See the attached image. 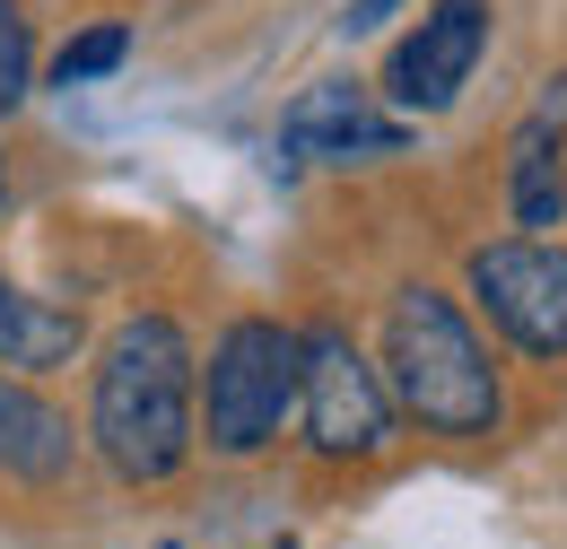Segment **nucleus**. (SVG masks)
I'll list each match as a JSON object with an SVG mask.
<instances>
[{"instance_id": "nucleus-1", "label": "nucleus", "mask_w": 567, "mask_h": 549, "mask_svg": "<svg viewBox=\"0 0 567 549\" xmlns=\"http://www.w3.org/2000/svg\"><path fill=\"white\" fill-rule=\"evenodd\" d=\"M87 445L123 488H157L202 454V358L175 314H132L96 349Z\"/></svg>"}, {"instance_id": "nucleus-2", "label": "nucleus", "mask_w": 567, "mask_h": 549, "mask_svg": "<svg viewBox=\"0 0 567 549\" xmlns=\"http://www.w3.org/2000/svg\"><path fill=\"white\" fill-rule=\"evenodd\" d=\"M384 384H393V411L420 418L445 445H481L506 418V384H497L472 314L420 279L393 288V305H384Z\"/></svg>"}, {"instance_id": "nucleus-3", "label": "nucleus", "mask_w": 567, "mask_h": 549, "mask_svg": "<svg viewBox=\"0 0 567 549\" xmlns=\"http://www.w3.org/2000/svg\"><path fill=\"white\" fill-rule=\"evenodd\" d=\"M297 366H306V332L280 314H236L210 341L202 366V445L210 463H262L297 418Z\"/></svg>"}, {"instance_id": "nucleus-4", "label": "nucleus", "mask_w": 567, "mask_h": 549, "mask_svg": "<svg viewBox=\"0 0 567 549\" xmlns=\"http://www.w3.org/2000/svg\"><path fill=\"white\" fill-rule=\"evenodd\" d=\"M297 418L323 463H375L393 445V384L367 366V349L341 323H306V366H297Z\"/></svg>"}, {"instance_id": "nucleus-5", "label": "nucleus", "mask_w": 567, "mask_h": 549, "mask_svg": "<svg viewBox=\"0 0 567 549\" xmlns=\"http://www.w3.org/2000/svg\"><path fill=\"white\" fill-rule=\"evenodd\" d=\"M463 288L497 323V341H515L542 366L567 358V245H550V236H497V245H481L463 262Z\"/></svg>"}, {"instance_id": "nucleus-6", "label": "nucleus", "mask_w": 567, "mask_h": 549, "mask_svg": "<svg viewBox=\"0 0 567 549\" xmlns=\"http://www.w3.org/2000/svg\"><path fill=\"white\" fill-rule=\"evenodd\" d=\"M489 27H497L489 0H436L420 27L393 44V62H384L393 114H445V105L472 87L481 53H489Z\"/></svg>"}, {"instance_id": "nucleus-7", "label": "nucleus", "mask_w": 567, "mask_h": 549, "mask_svg": "<svg viewBox=\"0 0 567 549\" xmlns=\"http://www.w3.org/2000/svg\"><path fill=\"white\" fill-rule=\"evenodd\" d=\"M280 148L315 157V166H367V157H402L411 148V114H384L358 79H315L306 96H288Z\"/></svg>"}, {"instance_id": "nucleus-8", "label": "nucleus", "mask_w": 567, "mask_h": 549, "mask_svg": "<svg viewBox=\"0 0 567 549\" xmlns=\"http://www.w3.org/2000/svg\"><path fill=\"white\" fill-rule=\"evenodd\" d=\"M79 463V427L18 366H0V480L18 488H62Z\"/></svg>"}, {"instance_id": "nucleus-9", "label": "nucleus", "mask_w": 567, "mask_h": 549, "mask_svg": "<svg viewBox=\"0 0 567 549\" xmlns=\"http://www.w3.org/2000/svg\"><path fill=\"white\" fill-rule=\"evenodd\" d=\"M79 349H87L79 305H62V297H27L18 279L0 271V366H18V375H53V366H71Z\"/></svg>"}, {"instance_id": "nucleus-10", "label": "nucleus", "mask_w": 567, "mask_h": 549, "mask_svg": "<svg viewBox=\"0 0 567 549\" xmlns=\"http://www.w3.org/2000/svg\"><path fill=\"white\" fill-rule=\"evenodd\" d=\"M506 209L515 227H567V132L559 114H533L515 132V157H506Z\"/></svg>"}, {"instance_id": "nucleus-11", "label": "nucleus", "mask_w": 567, "mask_h": 549, "mask_svg": "<svg viewBox=\"0 0 567 549\" xmlns=\"http://www.w3.org/2000/svg\"><path fill=\"white\" fill-rule=\"evenodd\" d=\"M123 62H132V27H123V18H96V27L62 35V53H53V87H96V79H114Z\"/></svg>"}, {"instance_id": "nucleus-12", "label": "nucleus", "mask_w": 567, "mask_h": 549, "mask_svg": "<svg viewBox=\"0 0 567 549\" xmlns=\"http://www.w3.org/2000/svg\"><path fill=\"white\" fill-rule=\"evenodd\" d=\"M27 87H35L27 18H18V0H0V114H18V105H27Z\"/></svg>"}, {"instance_id": "nucleus-13", "label": "nucleus", "mask_w": 567, "mask_h": 549, "mask_svg": "<svg viewBox=\"0 0 567 549\" xmlns=\"http://www.w3.org/2000/svg\"><path fill=\"white\" fill-rule=\"evenodd\" d=\"M393 9H402V0H350V9H341V35H375Z\"/></svg>"}, {"instance_id": "nucleus-14", "label": "nucleus", "mask_w": 567, "mask_h": 549, "mask_svg": "<svg viewBox=\"0 0 567 549\" xmlns=\"http://www.w3.org/2000/svg\"><path fill=\"white\" fill-rule=\"evenodd\" d=\"M0 201H9V157H0Z\"/></svg>"}]
</instances>
